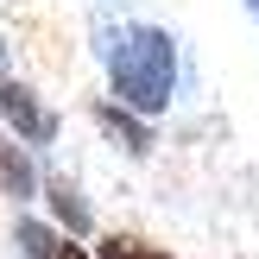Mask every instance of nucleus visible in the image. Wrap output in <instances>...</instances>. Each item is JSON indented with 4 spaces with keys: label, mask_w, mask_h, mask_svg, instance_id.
Masks as SVG:
<instances>
[{
    "label": "nucleus",
    "mask_w": 259,
    "mask_h": 259,
    "mask_svg": "<svg viewBox=\"0 0 259 259\" xmlns=\"http://www.w3.org/2000/svg\"><path fill=\"white\" fill-rule=\"evenodd\" d=\"M101 51H108V95L114 101L139 108L146 120L171 108V95H177V45H171L164 25H120Z\"/></svg>",
    "instance_id": "nucleus-1"
},
{
    "label": "nucleus",
    "mask_w": 259,
    "mask_h": 259,
    "mask_svg": "<svg viewBox=\"0 0 259 259\" xmlns=\"http://www.w3.org/2000/svg\"><path fill=\"white\" fill-rule=\"evenodd\" d=\"M247 7H253V19H259V0H247Z\"/></svg>",
    "instance_id": "nucleus-10"
},
{
    "label": "nucleus",
    "mask_w": 259,
    "mask_h": 259,
    "mask_svg": "<svg viewBox=\"0 0 259 259\" xmlns=\"http://www.w3.org/2000/svg\"><path fill=\"white\" fill-rule=\"evenodd\" d=\"M13 240H19V253H25V259H51L63 234H51L45 222H19V234H13Z\"/></svg>",
    "instance_id": "nucleus-7"
},
{
    "label": "nucleus",
    "mask_w": 259,
    "mask_h": 259,
    "mask_svg": "<svg viewBox=\"0 0 259 259\" xmlns=\"http://www.w3.org/2000/svg\"><path fill=\"white\" fill-rule=\"evenodd\" d=\"M95 253L101 259H177L171 247H152V240H139V234H108Z\"/></svg>",
    "instance_id": "nucleus-6"
},
{
    "label": "nucleus",
    "mask_w": 259,
    "mask_h": 259,
    "mask_svg": "<svg viewBox=\"0 0 259 259\" xmlns=\"http://www.w3.org/2000/svg\"><path fill=\"white\" fill-rule=\"evenodd\" d=\"M38 190H45V177H38V164H32V152H25V139H7V133H0V196L32 202Z\"/></svg>",
    "instance_id": "nucleus-4"
},
{
    "label": "nucleus",
    "mask_w": 259,
    "mask_h": 259,
    "mask_svg": "<svg viewBox=\"0 0 259 259\" xmlns=\"http://www.w3.org/2000/svg\"><path fill=\"white\" fill-rule=\"evenodd\" d=\"M0 70H7V45H0Z\"/></svg>",
    "instance_id": "nucleus-9"
},
{
    "label": "nucleus",
    "mask_w": 259,
    "mask_h": 259,
    "mask_svg": "<svg viewBox=\"0 0 259 259\" xmlns=\"http://www.w3.org/2000/svg\"><path fill=\"white\" fill-rule=\"evenodd\" d=\"M45 196H51V215H57V228H70V234H89V228H95V215H89L82 190H76L70 177H51V184H45Z\"/></svg>",
    "instance_id": "nucleus-5"
},
{
    "label": "nucleus",
    "mask_w": 259,
    "mask_h": 259,
    "mask_svg": "<svg viewBox=\"0 0 259 259\" xmlns=\"http://www.w3.org/2000/svg\"><path fill=\"white\" fill-rule=\"evenodd\" d=\"M0 114H7V126L25 139V146H57V133H63V120L38 101V89L13 82V76H0Z\"/></svg>",
    "instance_id": "nucleus-2"
},
{
    "label": "nucleus",
    "mask_w": 259,
    "mask_h": 259,
    "mask_svg": "<svg viewBox=\"0 0 259 259\" xmlns=\"http://www.w3.org/2000/svg\"><path fill=\"white\" fill-rule=\"evenodd\" d=\"M51 259H101V253H89L82 234H70V240H57V253H51Z\"/></svg>",
    "instance_id": "nucleus-8"
},
{
    "label": "nucleus",
    "mask_w": 259,
    "mask_h": 259,
    "mask_svg": "<svg viewBox=\"0 0 259 259\" xmlns=\"http://www.w3.org/2000/svg\"><path fill=\"white\" fill-rule=\"evenodd\" d=\"M95 126H101L108 139H120L133 158H152V146H158V139H152V126H146V114L126 108V101H95Z\"/></svg>",
    "instance_id": "nucleus-3"
}]
</instances>
